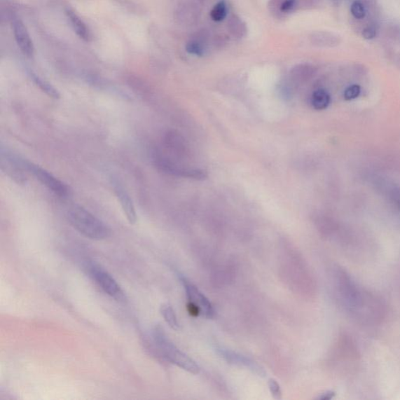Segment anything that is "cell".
Wrapping results in <instances>:
<instances>
[{
  "mask_svg": "<svg viewBox=\"0 0 400 400\" xmlns=\"http://www.w3.org/2000/svg\"><path fill=\"white\" fill-rule=\"evenodd\" d=\"M181 281L184 287L186 293L189 301L199 308L202 315L207 318H212L214 315V310L212 303L203 295L193 284L187 281L185 277H181Z\"/></svg>",
  "mask_w": 400,
  "mask_h": 400,
  "instance_id": "cell-4",
  "label": "cell"
},
{
  "mask_svg": "<svg viewBox=\"0 0 400 400\" xmlns=\"http://www.w3.org/2000/svg\"><path fill=\"white\" fill-rule=\"evenodd\" d=\"M66 13L70 20L72 28L74 32H76L77 35L81 39L86 41V42H90L92 39L91 32L83 20L71 9H67Z\"/></svg>",
  "mask_w": 400,
  "mask_h": 400,
  "instance_id": "cell-10",
  "label": "cell"
},
{
  "mask_svg": "<svg viewBox=\"0 0 400 400\" xmlns=\"http://www.w3.org/2000/svg\"><path fill=\"white\" fill-rule=\"evenodd\" d=\"M362 35L365 39H373L375 38L377 35V29L375 26H368L367 28L364 29Z\"/></svg>",
  "mask_w": 400,
  "mask_h": 400,
  "instance_id": "cell-20",
  "label": "cell"
},
{
  "mask_svg": "<svg viewBox=\"0 0 400 400\" xmlns=\"http://www.w3.org/2000/svg\"><path fill=\"white\" fill-rule=\"evenodd\" d=\"M335 395L336 393L334 392L329 391L325 393H323V394L321 396L318 397V399L329 400L333 398Z\"/></svg>",
  "mask_w": 400,
  "mask_h": 400,
  "instance_id": "cell-21",
  "label": "cell"
},
{
  "mask_svg": "<svg viewBox=\"0 0 400 400\" xmlns=\"http://www.w3.org/2000/svg\"><path fill=\"white\" fill-rule=\"evenodd\" d=\"M91 275L108 296L119 301L123 299V291H122L116 280L107 271L99 268L92 267Z\"/></svg>",
  "mask_w": 400,
  "mask_h": 400,
  "instance_id": "cell-5",
  "label": "cell"
},
{
  "mask_svg": "<svg viewBox=\"0 0 400 400\" xmlns=\"http://www.w3.org/2000/svg\"><path fill=\"white\" fill-rule=\"evenodd\" d=\"M69 219L71 226L87 238L103 240L110 235L109 228L83 207H72L69 209Z\"/></svg>",
  "mask_w": 400,
  "mask_h": 400,
  "instance_id": "cell-1",
  "label": "cell"
},
{
  "mask_svg": "<svg viewBox=\"0 0 400 400\" xmlns=\"http://www.w3.org/2000/svg\"><path fill=\"white\" fill-rule=\"evenodd\" d=\"M154 340L160 351L168 361L178 366L183 370L193 375H198L200 368L192 358L187 356L168 340L164 332L160 329L154 331Z\"/></svg>",
  "mask_w": 400,
  "mask_h": 400,
  "instance_id": "cell-2",
  "label": "cell"
},
{
  "mask_svg": "<svg viewBox=\"0 0 400 400\" xmlns=\"http://www.w3.org/2000/svg\"><path fill=\"white\" fill-rule=\"evenodd\" d=\"M186 50L188 53L192 54V55L202 57L205 54V49L202 45L196 42V41H191L186 44Z\"/></svg>",
  "mask_w": 400,
  "mask_h": 400,
  "instance_id": "cell-15",
  "label": "cell"
},
{
  "mask_svg": "<svg viewBox=\"0 0 400 400\" xmlns=\"http://www.w3.org/2000/svg\"><path fill=\"white\" fill-rule=\"evenodd\" d=\"M310 102L315 110L326 109L331 102L330 95L324 90H318L312 95Z\"/></svg>",
  "mask_w": 400,
  "mask_h": 400,
  "instance_id": "cell-12",
  "label": "cell"
},
{
  "mask_svg": "<svg viewBox=\"0 0 400 400\" xmlns=\"http://www.w3.org/2000/svg\"><path fill=\"white\" fill-rule=\"evenodd\" d=\"M351 13L357 19H363L366 15L364 5L360 1H355L351 5Z\"/></svg>",
  "mask_w": 400,
  "mask_h": 400,
  "instance_id": "cell-16",
  "label": "cell"
},
{
  "mask_svg": "<svg viewBox=\"0 0 400 400\" xmlns=\"http://www.w3.org/2000/svg\"><path fill=\"white\" fill-rule=\"evenodd\" d=\"M113 186L115 194L120 202L127 221L131 225H135L137 221V214L130 195H128L124 187L119 184L118 181H113Z\"/></svg>",
  "mask_w": 400,
  "mask_h": 400,
  "instance_id": "cell-8",
  "label": "cell"
},
{
  "mask_svg": "<svg viewBox=\"0 0 400 400\" xmlns=\"http://www.w3.org/2000/svg\"><path fill=\"white\" fill-rule=\"evenodd\" d=\"M269 390L271 395L275 399H282V390L279 383L274 378H270L268 382Z\"/></svg>",
  "mask_w": 400,
  "mask_h": 400,
  "instance_id": "cell-17",
  "label": "cell"
},
{
  "mask_svg": "<svg viewBox=\"0 0 400 400\" xmlns=\"http://www.w3.org/2000/svg\"><path fill=\"white\" fill-rule=\"evenodd\" d=\"M219 352L221 355L226 359L228 362L245 366V367L253 371L256 374L260 376L265 375V372L261 368V366L254 361L250 360V359L229 350H220Z\"/></svg>",
  "mask_w": 400,
  "mask_h": 400,
  "instance_id": "cell-9",
  "label": "cell"
},
{
  "mask_svg": "<svg viewBox=\"0 0 400 400\" xmlns=\"http://www.w3.org/2000/svg\"><path fill=\"white\" fill-rule=\"evenodd\" d=\"M1 160H0V165H1L2 170L10 177L15 180L17 182L24 183L25 181L23 170H25L22 160L13 155L8 151H4L1 150Z\"/></svg>",
  "mask_w": 400,
  "mask_h": 400,
  "instance_id": "cell-6",
  "label": "cell"
},
{
  "mask_svg": "<svg viewBox=\"0 0 400 400\" xmlns=\"http://www.w3.org/2000/svg\"><path fill=\"white\" fill-rule=\"evenodd\" d=\"M160 313L169 326L174 331L179 329L180 326L177 316H176L175 312L170 304H163L160 308Z\"/></svg>",
  "mask_w": 400,
  "mask_h": 400,
  "instance_id": "cell-13",
  "label": "cell"
},
{
  "mask_svg": "<svg viewBox=\"0 0 400 400\" xmlns=\"http://www.w3.org/2000/svg\"><path fill=\"white\" fill-rule=\"evenodd\" d=\"M227 16V6L225 1H221L216 4L212 12H210V17L214 22H219L225 19Z\"/></svg>",
  "mask_w": 400,
  "mask_h": 400,
  "instance_id": "cell-14",
  "label": "cell"
},
{
  "mask_svg": "<svg viewBox=\"0 0 400 400\" xmlns=\"http://www.w3.org/2000/svg\"><path fill=\"white\" fill-rule=\"evenodd\" d=\"M29 77L33 81V83H35L41 90L45 92L47 96H49L53 99H60V94L55 89L48 81L43 80L42 78H40L36 73H34L32 71H29Z\"/></svg>",
  "mask_w": 400,
  "mask_h": 400,
  "instance_id": "cell-11",
  "label": "cell"
},
{
  "mask_svg": "<svg viewBox=\"0 0 400 400\" xmlns=\"http://www.w3.org/2000/svg\"><path fill=\"white\" fill-rule=\"evenodd\" d=\"M23 165L26 171L31 172L43 186L48 188L51 192L57 195L60 198H65L69 193V187L61 181L55 176L53 175L46 169L41 167L33 163L22 160Z\"/></svg>",
  "mask_w": 400,
  "mask_h": 400,
  "instance_id": "cell-3",
  "label": "cell"
},
{
  "mask_svg": "<svg viewBox=\"0 0 400 400\" xmlns=\"http://www.w3.org/2000/svg\"><path fill=\"white\" fill-rule=\"evenodd\" d=\"M13 31L20 51L27 57H32L35 53V47H34L28 29L22 20L19 19L13 20Z\"/></svg>",
  "mask_w": 400,
  "mask_h": 400,
  "instance_id": "cell-7",
  "label": "cell"
},
{
  "mask_svg": "<svg viewBox=\"0 0 400 400\" xmlns=\"http://www.w3.org/2000/svg\"><path fill=\"white\" fill-rule=\"evenodd\" d=\"M361 93V87L357 85H351L345 90L344 97L347 100L354 99L359 97Z\"/></svg>",
  "mask_w": 400,
  "mask_h": 400,
  "instance_id": "cell-18",
  "label": "cell"
},
{
  "mask_svg": "<svg viewBox=\"0 0 400 400\" xmlns=\"http://www.w3.org/2000/svg\"><path fill=\"white\" fill-rule=\"evenodd\" d=\"M296 6V0H284L280 6V11L282 13H289L293 11Z\"/></svg>",
  "mask_w": 400,
  "mask_h": 400,
  "instance_id": "cell-19",
  "label": "cell"
}]
</instances>
